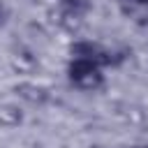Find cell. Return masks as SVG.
<instances>
[{
	"label": "cell",
	"instance_id": "ba28073f",
	"mask_svg": "<svg viewBox=\"0 0 148 148\" xmlns=\"http://www.w3.org/2000/svg\"><path fill=\"white\" fill-rule=\"evenodd\" d=\"M134 148H148V146H134Z\"/></svg>",
	"mask_w": 148,
	"mask_h": 148
},
{
	"label": "cell",
	"instance_id": "5b68a950",
	"mask_svg": "<svg viewBox=\"0 0 148 148\" xmlns=\"http://www.w3.org/2000/svg\"><path fill=\"white\" fill-rule=\"evenodd\" d=\"M23 120V111L16 104H2L0 106V125L2 127H16Z\"/></svg>",
	"mask_w": 148,
	"mask_h": 148
},
{
	"label": "cell",
	"instance_id": "277c9868",
	"mask_svg": "<svg viewBox=\"0 0 148 148\" xmlns=\"http://www.w3.org/2000/svg\"><path fill=\"white\" fill-rule=\"evenodd\" d=\"M120 12L136 25H148V2H136V0H118Z\"/></svg>",
	"mask_w": 148,
	"mask_h": 148
},
{
	"label": "cell",
	"instance_id": "8992f818",
	"mask_svg": "<svg viewBox=\"0 0 148 148\" xmlns=\"http://www.w3.org/2000/svg\"><path fill=\"white\" fill-rule=\"evenodd\" d=\"M65 7H72V9H76V12H86L88 7H90V0H60Z\"/></svg>",
	"mask_w": 148,
	"mask_h": 148
},
{
	"label": "cell",
	"instance_id": "3957f363",
	"mask_svg": "<svg viewBox=\"0 0 148 148\" xmlns=\"http://www.w3.org/2000/svg\"><path fill=\"white\" fill-rule=\"evenodd\" d=\"M14 92L18 99H23L25 104L30 106H44L49 102V90L39 83H32V81H21L14 86Z\"/></svg>",
	"mask_w": 148,
	"mask_h": 148
},
{
	"label": "cell",
	"instance_id": "7a4b0ae2",
	"mask_svg": "<svg viewBox=\"0 0 148 148\" xmlns=\"http://www.w3.org/2000/svg\"><path fill=\"white\" fill-rule=\"evenodd\" d=\"M69 53H72V58H86V60H92V62H97L99 67H106V65H116V62H118L113 49L102 46V44L90 42V39H79V42H74Z\"/></svg>",
	"mask_w": 148,
	"mask_h": 148
},
{
	"label": "cell",
	"instance_id": "6da1fadb",
	"mask_svg": "<svg viewBox=\"0 0 148 148\" xmlns=\"http://www.w3.org/2000/svg\"><path fill=\"white\" fill-rule=\"evenodd\" d=\"M104 67H99L97 62L92 60H86V58H72L69 60V67H67V76L72 81L74 88L79 90H99L104 86Z\"/></svg>",
	"mask_w": 148,
	"mask_h": 148
},
{
	"label": "cell",
	"instance_id": "9c48e42d",
	"mask_svg": "<svg viewBox=\"0 0 148 148\" xmlns=\"http://www.w3.org/2000/svg\"><path fill=\"white\" fill-rule=\"evenodd\" d=\"M136 2H148V0H136Z\"/></svg>",
	"mask_w": 148,
	"mask_h": 148
},
{
	"label": "cell",
	"instance_id": "52a82bcc",
	"mask_svg": "<svg viewBox=\"0 0 148 148\" xmlns=\"http://www.w3.org/2000/svg\"><path fill=\"white\" fill-rule=\"evenodd\" d=\"M5 18H7V9H5V5L0 2V25L5 23Z\"/></svg>",
	"mask_w": 148,
	"mask_h": 148
}]
</instances>
